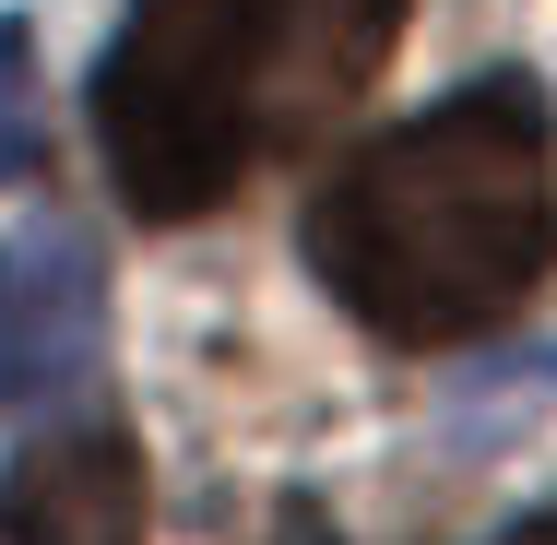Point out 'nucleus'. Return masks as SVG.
Segmentation results:
<instances>
[{
  "label": "nucleus",
  "instance_id": "f257e3e1",
  "mask_svg": "<svg viewBox=\"0 0 557 545\" xmlns=\"http://www.w3.org/2000/svg\"><path fill=\"white\" fill-rule=\"evenodd\" d=\"M557 261V119L522 72H486L368 154H344L309 202V273L380 344H474Z\"/></svg>",
  "mask_w": 557,
  "mask_h": 545
},
{
  "label": "nucleus",
  "instance_id": "f03ea898",
  "mask_svg": "<svg viewBox=\"0 0 557 545\" xmlns=\"http://www.w3.org/2000/svg\"><path fill=\"white\" fill-rule=\"evenodd\" d=\"M285 0H131L96 60V143L143 225H190L273 154Z\"/></svg>",
  "mask_w": 557,
  "mask_h": 545
},
{
  "label": "nucleus",
  "instance_id": "7ed1b4c3",
  "mask_svg": "<svg viewBox=\"0 0 557 545\" xmlns=\"http://www.w3.org/2000/svg\"><path fill=\"white\" fill-rule=\"evenodd\" d=\"M108 332V273L72 225H12L0 237V404L36 416L96 368Z\"/></svg>",
  "mask_w": 557,
  "mask_h": 545
},
{
  "label": "nucleus",
  "instance_id": "20e7f679",
  "mask_svg": "<svg viewBox=\"0 0 557 545\" xmlns=\"http://www.w3.org/2000/svg\"><path fill=\"white\" fill-rule=\"evenodd\" d=\"M143 522H154V486L119 428H60L12 450L0 474V545H143Z\"/></svg>",
  "mask_w": 557,
  "mask_h": 545
},
{
  "label": "nucleus",
  "instance_id": "39448f33",
  "mask_svg": "<svg viewBox=\"0 0 557 545\" xmlns=\"http://www.w3.org/2000/svg\"><path fill=\"white\" fill-rule=\"evenodd\" d=\"M404 36V0H285V48H273V154H309L368 72L392 60Z\"/></svg>",
  "mask_w": 557,
  "mask_h": 545
},
{
  "label": "nucleus",
  "instance_id": "423d86ee",
  "mask_svg": "<svg viewBox=\"0 0 557 545\" xmlns=\"http://www.w3.org/2000/svg\"><path fill=\"white\" fill-rule=\"evenodd\" d=\"M261 545H344V534H333V510H321V498H273Z\"/></svg>",
  "mask_w": 557,
  "mask_h": 545
},
{
  "label": "nucleus",
  "instance_id": "0eeeda50",
  "mask_svg": "<svg viewBox=\"0 0 557 545\" xmlns=\"http://www.w3.org/2000/svg\"><path fill=\"white\" fill-rule=\"evenodd\" d=\"M498 545H557V510H534V522H510Z\"/></svg>",
  "mask_w": 557,
  "mask_h": 545
}]
</instances>
